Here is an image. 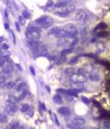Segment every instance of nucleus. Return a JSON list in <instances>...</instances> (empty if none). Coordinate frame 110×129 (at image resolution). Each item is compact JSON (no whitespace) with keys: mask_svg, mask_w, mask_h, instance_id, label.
<instances>
[{"mask_svg":"<svg viewBox=\"0 0 110 129\" xmlns=\"http://www.w3.org/2000/svg\"><path fill=\"white\" fill-rule=\"evenodd\" d=\"M35 23L38 27L48 28L54 24V20L51 16L44 15L36 19Z\"/></svg>","mask_w":110,"mask_h":129,"instance_id":"1","label":"nucleus"},{"mask_svg":"<svg viewBox=\"0 0 110 129\" xmlns=\"http://www.w3.org/2000/svg\"><path fill=\"white\" fill-rule=\"evenodd\" d=\"M26 37L29 40H37L40 37V31L38 27H30L26 32Z\"/></svg>","mask_w":110,"mask_h":129,"instance_id":"2","label":"nucleus"},{"mask_svg":"<svg viewBox=\"0 0 110 129\" xmlns=\"http://www.w3.org/2000/svg\"><path fill=\"white\" fill-rule=\"evenodd\" d=\"M68 38H75L77 36L78 31L75 25L73 23H68L63 28Z\"/></svg>","mask_w":110,"mask_h":129,"instance_id":"3","label":"nucleus"},{"mask_svg":"<svg viewBox=\"0 0 110 129\" xmlns=\"http://www.w3.org/2000/svg\"><path fill=\"white\" fill-rule=\"evenodd\" d=\"M76 19L79 24L84 25L88 20V16L85 11L79 10L76 15Z\"/></svg>","mask_w":110,"mask_h":129,"instance_id":"4","label":"nucleus"},{"mask_svg":"<svg viewBox=\"0 0 110 129\" xmlns=\"http://www.w3.org/2000/svg\"><path fill=\"white\" fill-rule=\"evenodd\" d=\"M70 80L73 83H84L88 80L87 78L84 75L81 73H74L70 76Z\"/></svg>","mask_w":110,"mask_h":129,"instance_id":"5","label":"nucleus"},{"mask_svg":"<svg viewBox=\"0 0 110 129\" xmlns=\"http://www.w3.org/2000/svg\"><path fill=\"white\" fill-rule=\"evenodd\" d=\"M59 8H61V10L59 11V12L63 13L67 15H69L70 13L74 12L75 10V6L72 5V4H71V5L67 4V5L64 6L62 7H61Z\"/></svg>","mask_w":110,"mask_h":129,"instance_id":"6","label":"nucleus"},{"mask_svg":"<svg viewBox=\"0 0 110 129\" xmlns=\"http://www.w3.org/2000/svg\"><path fill=\"white\" fill-rule=\"evenodd\" d=\"M35 50L36 54L39 56H45L47 54L48 50L47 48H46L44 45H40Z\"/></svg>","mask_w":110,"mask_h":129,"instance_id":"7","label":"nucleus"},{"mask_svg":"<svg viewBox=\"0 0 110 129\" xmlns=\"http://www.w3.org/2000/svg\"><path fill=\"white\" fill-rule=\"evenodd\" d=\"M6 109L7 110V112L9 114H13L17 111L18 108L15 104L10 103L9 104L7 105Z\"/></svg>","mask_w":110,"mask_h":129,"instance_id":"8","label":"nucleus"},{"mask_svg":"<svg viewBox=\"0 0 110 129\" xmlns=\"http://www.w3.org/2000/svg\"><path fill=\"white\" fill-rule=\"evenodd\" d=\"M14 66L12 64H8L3 68L2 71H3V72L4 74L9 75L13 72V71L14 70Z\"/></svg>","mask_w":110,"mask_h":129,"instance_id":"9","label":"nucleus"},{"mask_svg":"<svg viewBox=\"0 0 110 129\" xmlns=\"http://www.w3.org/2000/svg\"><path fill=\"white\" fill-rule=\"evenodd\" d=\"M85 123V121L84 118H75L73 119L72 121V124L76 126H81L82 125H83Z\"/></svg>","mask_w":110,"mask_h":129,"instance_id":"10","label":"nucleus"},{"mask_svg":"<svg viewBox=\"0 0 110 129\" xmlns=\"http://www.w3.org/2000/svg\"><path fill=\"white\" fill-rule=\"evenodd\" d=\"M28 43L29 47L34 50H36L40 46V43L36 40H29Z\"/></svg>","mask_w":110,"mask_h":129,"instance_id":"11","label":"nucleus"},{"mask_svg":"<svg viewBox=\"0 0 110 129\" xmlns=\"http://www.w3.org/2000/svg\"><path fill=\"white\" fill-rule=\"evenodd\" d=\"M96 52L97 53H100L104 51L105 46L104 43H103L102 41H98L96 44Z\"/></svg>","mask_w":110,"mask_h":129,"instance_id":"12","label":"nucleus"},{"mask_svg":"<svg viewBox=\"0 0 110 129\" xmlns=\"http://www.w3.org/2000/svg\"><path fill=\"white\" fill-rule=\"evenodd\" d=\"M58 112L63 116H69L71 114L70 110L66 107H61L58 109Z\"/></svg>","mask_w":110,"mask_h":129,"instance_id":"13","label":"nucleus"},{"mask_svg":"<svg viewBox=\"0 0 110 129\" xmlns=\"http://www.w3.org/2000/svg\"><path fill=\"white\" fill-rule=\"evenodd\" d=\"M17 90L18 91H21L22 93H27L28 91V87L26 83H22L17 86Z\"/></svg>","mask_w":110,"mask_h":129,"instance_id":"14","label":"nucleus"},{"mask_svg":"<svg viewBox=\"0 0 110 129\" xmlns=\"http://www.w3.org/2000/svg\"><path fill=\"white\" fill-rule=\"evenodd\" d=\"M92 70V68L91 66H86L85 68H82L78 69V73H81L82 75H84L85 73H88L89 72H91V71Z\"/></svg>","mask_w":110,"mask_h":129,"instance_id":"15","label":"nucleus"},{"mask_svg":"<svg viewBox=\"0 0 110 129\" xmlns=\"http://www.w3.org/2000/svg\"><path fill=\"white\" fill-rule=\"evenodd\" d=\"M72 0H58L57 3L55 5V7L58 8L62 7L67 5L68 3H69L70 2H71Z\"/></svg>","mask_w":110,"mask_h":129,"instance_id":"16","label":"nucleus"},{"mask_svg":"<svg viewBox=\"0 0 110 129\" xmlns=\"http://www.w3.org/2000/svg\"><path fill=\"white\" fill-rule=\"evenodd\" d=\"M53 101L54 103L57 104H61L63 103L62 97L61 95L57 94V95L54 96L53 97Z\"/></svg>","mask_w":110,"mask_h":129,"instance_id":"17","label":"nucleus"},{"mask_svg":"<svg viewBox=\"0 0 110 129\" xmlns=\"http://www.w3.org/2000/svg\"><path fill=\"white\" fill-rule=\"evenodd\" d=\"M71 86L72 89L79 90H81L84 87L83 85L82 84V83H73L71 84Z\"/></svg>","mask_w":110,"mask_h":129,"instance_id":"18","label":"nucleus"},{"mask_svg":"<svg viewBox=\"0 0 110 129\" xmlns=\"http://www.w3.org/2000/svg\"><path fill=\"white\" fill-rule=\"evenodd\" d=\"M80 91H81V90H79L71 89L68 90V93L72 96H77V94Z\"/></svg>","mask_w":110,"mask_h":129,"instance_id":"19","label":"nucleus"},{"mask_svg":"<svg viewBox=\"0 0 110 129\" xmlns=\"http://www.w3.org/2000/svg\"><path fill=\"white\" fill-rule=\"evenodd\" d=\"M75 71V70L74 68H69L66 69L65 70V74L66 76H71L73 74H74Z\"/></svg>","mask_w":110,"mask_h":129,"instance_id":"20","label":"nucleus"},{"mask_svg":"<svg viewBox=\"0 0 110 129\" xmlns=\"http://www.w3.org/2000/svg\"><path fill=\"white\" fill-rule=\"evenodd\" d=\"M72 52H73V49L71 48H69V49H64V50H63L62 51H61V55H62V56H65L66 55L70 54Z\"/></svg>","mask_w":110,"mask_h":129,"instance_id":"21","label":"nucleus"},{"mask_svg":"<svg viewBox=\"0 0 110 129\" xmlns=\"http://www.w3.org/2000/svg\"><path fill=\"white\" fill-rule=\"evenodd\" d=\"M89 79L91 81H98V80H99V76L97 74H90L89 76Z\"/></svg>","mask_w":110,"mask_h":129,"instance_id":"22","label":"nucleus"},{"mask_svg":"<svg viewBox=\"0 0 110 129\" xmlns=\"http://www.w3.org/2000/svg\"><path fill=\"white\" fill-rule=\"evenodd\" d=\"M107 27L106 24L104 22H101L98 24L95 28V30H104Z\"/></svg>","mask_w":110,"mask_h":129,"instance_id":"23","label":"nucleus"},{"mask_svg":"<svg viewBox=\"0 0 110 129\" xmlns=\"http://www.w3.org/2000/svg\"><path fill=\"white\" fill-rule=\"evenodd\" d=\"M78 61V57H73L72 58H71L70 59V61H69L68 64L69 65H75V64H76Z\"/></svg>","mask_w":110,"mask_h":129,"instance_id":"24","label":"nucleus"},{"mask_svg":"<svg viewBox=\"0 0 110 129\" xmlns=\"http://www.w3.org/2000/svg\"><path fill=\"white\" fill-rule=\"evenodd\" d=\"M8 101L10 103L15 104L16 102H18V98L16 97L13 96H10L9 97Z\"/></svg>","mask_w":110,"mask_h":129,"instance_id":"25","label":"nucleus"},{"mask_svg":"<svg viewBox=\"0 0 110 129\" xmlns=\"http://www.w3.org/2000/svg\"><path fill=\"white\" fill-rule=\"evenodd\" d=\"M98 37H106L107 35H108V33L107 31H99L96 35Z\"/></svg>","mask_w":110,"mask_h":129,"instance_id":"26","label":"nucleus"},{"mask_svg":"<svg viewBox=\"0 0 110 129\" xmlns=\"http://www.w3.org/2000/svg\"><path fill=\"white\" fill-rule=\"evenodd\" d=\"M8 117L4 114H0V123H5L7 122Z\"/></svg>","mask_w":110,"mask_h":129,"instance_id":"27","label":"nucleus"},{"mask_svg":"<svg viewBox=\"0 0 110 129\" xmlns=\"http://www.w3.org/2000/svg\"><path fill=\"white\" fill-rule=\"evenodd\" d=\"M59 28L58 27H54V28H52V29H51L50 30L48 31V35H55L57 33V31L58 30Z\"/></svg>","mask_w":110,"mask_h":129,"instance_id":"28","label":"nucleus"},{"mask_svg":"<svg viewBox=\"0 0 110 129\" xmlns=\"http://www.w3.org/2000/svg\"><path fill=\"white\" fill-rule=\"evenodd\" d=\"M29 109V105L28 104H24L22 105V107L21 109V111L22 112H26Z\"/></svg>","mask_w":110,"mask_h":129,"instance_id":"29","label":"nucleus"},{"mask_svg":"<svg viewBox=\"0 0 110 129\" xmlns=\"http://www.w3.org/2000/svg\"><path fill=\"white\" fill-rule=\"evenodd\" d=\"M66 61V58L65 56H62L60 58L58 59V60L57 62V64L58 65H61V64H63L64 62H65Z\"/></svg>","mask_w":110,"mask_h":129,"instance_id":"30","label":"nucleus"},{"mask_svg":"<svg viewBox=\"0 0 110 129\" xmlns=\"http://www.w3.org/2000/svg\"><path fill=\"white\" fill-rule=\"evenodd\" d=\"M1 57H4V58H7V57H9L10 56L11 54H10V51H9L7 50L3 52H1Z\"/></svg>","mask_w":110,"mask_h":129,"instance_id":"31","label":"nucleus"},{"mask_svg":"<svg viewBox=\"0 0 110 129\" xmlns=\"http://www.w3.org/2000/svg\"><path fill=\"white\" fill-rule=\"evenodd\" d=\"M22 15L23 16L26 18V19H29V18L30 17V13L26 10H23L22 11Z\"/></svg>","mask_w":110,"mask_h":129,"instance_id":"32","label":"nucleus"},{"mask_svg":"<svg viewBox=\"0 0 110 129\" xmlns=\"http://www.w3.org/2000/svg\"><path fill=\"white\" fill-rule=\"evenodd\" d=\"M73 96H71V95H69V94L66 93L65 95V100L67 101L68 102H71L73 100Z\"/></svg>","mask_w":110,"mask_h":129,"instance_id":"33","label":"nucleus"},{"mask_svg":"<svg viewBox=\"0 0 110 129\" xmlns=\"http://www.w3.org/2000/svg\"><path fill=\"white\" fill-rule=\"evenodd\" d=\"M66 43H67V41L65 40V38H62L60 39V40L58 42L57 44H58V46H62L65 45Z\"/></svg>","mask_w":110,"mask_h":129,"instance_id":"34","label":"nucleus"},{"mask_svg":"<svg viewBox=\"0 0 110 129\" xmlns=\"http://www.w3.org/2000/svg\"><path fill=\"white\" fill-rule=\"evenodd\" d=\"M19 22L22 26H24L26 23V18H25L23 16H19Z\"/></svg>","mask_w":110,"mask_h":129,"instance_id":"35","label":"nucleus"},{"mask_svg":"<svg viewBox=\"0 0 110 129\" xmlns=\"http://www.w3.org/2000/svg\"><path fill=\"white\" fill-rule=\"evenodd\" d=\"M12 129H25L24 126L20 125L18 123H16L15 124H14L12 125Z\"/></svg>","mask_w":110,"mask_h":129,"instance_id":"36","label":"nucleus"},{"mask_svg":"<svg viewBox=\"0 0 110 129\" xmlns=\"http://www.w3.org/2000/svg\"><path fill=\"white\" fill-rule=\"evenodd\" d=\"M78 42V38H75L74 40H73L71 43L70 44V48H73L75 47V45H76L77 44V43Z\"/></svg>","mask_w":110,"mask_h":129,"instance_id":"37","label":"nucleus"},{"mask_svg":"<svg viewBox=\"0 0 110 129\" xmlns=\"http://www.w3.org/2000/svg\"><path fill=\"white\" fill-rule=\"evenodd\" d=\"M15 84L14 82H9L8 83L6 84L5 85V86L6 87H7L8 89H12L13 87L15 86Z\"/></svg>","mask_w":110,"mask_h":129,"instance_id":"38","label":"nucleus"},{"mask_svg":"<svg viewBox=\"0 0 110 129\" xmlns=\"http://www.w3.org/2000/svg\"><path fill=\"white\" fill-rule=\"evenodd\" d=\"M56 91L58 93H62V94H66L68 93V90H66L65 89H64L62 88H59L58 89H57Z\"/></svg>","mask_w":110,"mask_h":129,"instance_id":"39","label":"nucleus"},{"mask_svg":"<svg viewBox=\"0 0 110 129\" xmlns=\"http://www.w3.org/2000/svg\"><path fill=\"white\" fill-rule=\"evenodd\" d=\"M6 62V58H4V57H0V67L3 66Z\"/></svg>","mask_w":110,"mask_h":129,"instance_id":"40","label":"nucleus"},{"mask_svg":"<svg viewBox=\"0 0 110 129\" xmlns=\"http://www.w3.org/2000/svg\"><path fill=\"white\" fill-rule=\"evenodd\" d=\"M27 94V93H22L21 94V95L18 96V97H17L18 101L22 100H24L25 97H26Z\"/></svg>","mask_w":110,"mask_h":129,"instance_id":"41","label":"nucleus"},{"mask_svg":"<svg viewBox=\"0 0 110 129\" xmlns=\"http://www.w3.org/2000/svg\"><path fill=\"white\" fill-rule=\"evenodd\" d=\"M82 56H85V57H90V58H95L96 57L95 55L94 54H85L82 55Z\"/></svg>","mask_w":110,"mask_h":129,"instance_id":"42","label":"nucleus"},{"mask_svg":"<svg viewBox=\"0 0 110 129\" xmlns=\"http://www.w3.org/2000/svg\"><path fill=\"white\" fill-rule=\"evenodd\" d=\"M81 100L84 103L88 104L90 102V100H89L88 98L86 97H85V96H82L81 97Z\"/></svg>","mask_w":110,"mask_h":129,"instance_id":"43","label":"nucleus"},{"mask_svg":"<svg viewBox=\"0 0 110 129\" xmlns=\"http://www.w3.org/2000/svg\"><path fill=\"white\" fill-rule=\"evenodd\" d=\"M54 118H55L54 120H55V123H56V124L57 126H59V125H60V123H59L58 119V118H57V116L56 114H55V115H54Z\"/></svg>","mask_w":110,"mask_h":129,"instance_id":"44","label":"nucleus"},{"mask_svg":"<svg viewBox=\"0 0 110 129\" xmlns=\"http://www.w3.org/2000/svg\"><path fill=\"white\" fill-rule=\"evenodd\" d=\"M15 27H16V29L17 31L18 32H20L21 31V27H20V25L19 24V23L17 22H15Z\"/></svg>","mask_w":110,"mask_h":129,"instance_id":"45","label":"nucleus"},{"mask_svg":"<svg viewBox=\"0 0 110 129\" xmlns=\"http://www.w3.org/2000/svg\"><path fill=\"white\" fill-rule=\"evenodd\" d=\"M30 70L32 74H33L34 76H35L36 75V72H35V69L34 68L33 66H30Z\"/></svg>","mask_w":110,"mask_h":129,"instance_id":"46","label":"nucleus"},{"mask_svg":"<svg viewBox=\"0 0 110 129\" xmlns=\"http://www.w3.org/2000/svg\"><path fill=\"white\" fill-rule=\"evenodd\" d=\"M6 80V78L3 75H0V83H3Z\"/></svg>","mask_w":110,"mask_h":129,"instance_id":"47","label":"nucleus"},{"mask_svg":"<svg viewBox=\"0 0 110 129\" xmlns=\"http://www.w3.org/2000/svg\"><path fill=\"white\" fill-rule=\"evenodd\" d=\"M2 49H3V50H8L9 49V45L8 44H7L6 43H4L2 45Z\"/></svg>","mask_w":110,"mask_h":129,"instance_id":"48","label":"nucleus"},{"mask_svg":"<svg viewBox=\"0 0 110 129\" xmlns=\"http://www.w3.org/2000/svg\"><path fill=\"white\" fill-rule=\"evenodd\" d=\"M11 33H12V35H13V40H14V43L15 44V43H16V39H15V35H14V32L12 31H11Z\"/></svg>","mask_w":110,"mask_h":129,"instance_id":"49","label":"nucleus"},{"mask_svg":"<svg viewBox=\"0 0 110 129\" xmlns=\"http://www.w3.org/2000/svg\"><path fill=\"white\" fill-rule=\"evenodd\" d=\"M4 28L6 29H9V24L8 23H5L4 24Z\"/></svg>","mask_w":110,"mask_h":129,"instance_id":"50","label":"nucleus"},{"mask_svg":"<svg viewBox=\"0 0 110 129\" xmlns=\"http://www.w3.org/2000/svg\"><path fill=\"white\" fill-rule=\"evenodd\" d=\"M42 109L44 110H45V107L44 104H42Z\"/></svg>","mask_w":110,"mask_h":129,"instance_id":"51","label":"nucleus"},{"mask_svg":"<svg viewBox=\"0 0 110 129\" xmlns=\"http://www.w3.org/2000/svg\"><path fill=\"white\" fill-rule=\"evenodd\" d=\"M4 40V38L3 37H0V43H1L2 42H3V41Z\"/></svg>","mask_w":110,"mask_h":129,"instance_id":"52","label":"nucleus"},{"mask_svg":"<svg viewBox=\"0 0 110 129\" xmlns=\"http://www.w3.org/2000/svg\"><path fill=\"white\" fill-rule=\"evenodd\" d=\"M5 15H6V16L7 17H8V11L7 10H5Z\"/></svg>","mask_w":110,"mask_h":129,"instance_id":"53","label":"nucleus"},{"mask_svg":"<svg viewBox=\"0 0 110 129\" xmlns=\"http://www.w3.org/2000/svg\"><path fill=\"white\" fill-rule=\"evenodd\" d=\"M46 88H47V90H48V91H49V93H50V87L49 86H46Z\"/></svg>","mask_w":110,"mask_h":129,"instance_id":"54","label":"nucleus"},{"mask_svg":"<svg viewBox=\"0 0 110 129\" xmlns=\"http://www.w3.org/2000/svg\"><path fill=\"white\" fill-rule=\"evenodd\" d=\"M1 47H0V54H1Z\"/></svg>","mask_w":110,"mask_h":129,"instance_id":"55","label":"nucleus"}]
</instances>
